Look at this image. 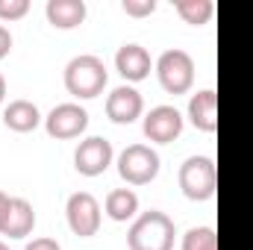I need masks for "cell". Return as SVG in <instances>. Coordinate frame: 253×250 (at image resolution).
<instances>
[{
  "instance_id": "cell-22",
  "label": "cell",
  "mask_w": 253,
  "mask_h": 250,
  "mask_svg": "<svg viewBox=\"0 0 253 250\" xmlns=\"http://www.w3.org/2000/svg\"><path fill=\"white\" fill-rule=\"evenodd\" d=\"M9 50H12V33L0 24V59H3V56H9Z\"/></svg>"
},
{
  "instance_id": "cell-2",
  "label": "cell",
  "mask_w": 253,
  "mask_h": 250,
  "mask_svg": "<svg viewBox=\"0 0 253 250\" xmlns=\"http://www.w3.org/2000/svg\"><path fill=\"white\" fill-rule=\"evenodd\" d=\"M109 83V74H106V65L100 56L94 53H83V56H74L71 62L65 65V88L68 94L74 97H97Z\"/></svg>"
},
{
  "instance_id": "cell-4",
  "label": "cell",
  "mask_w": 253,
  "mask_h": 250,
  "mask_svg": "<svg viewBox=\"0 0 253 250\" xmlns=\"http://www.w3.org/2000/svg\"><path fill=\"white\" fill-rule=\"evenodd\" d=\"M118 174L129 186H147L159 174V153L150 144H129L118 156Z\"/></svg>"
},
{
  "instance_id": "cell-8",
  "label": "cell",
  "mask_w": 253,
  "mask_h": 250,
  "mask_svg": "<svg viewBox=\"0 0 253 250\" xmlns=\"http://www.w3.org/2000/svg\"><path fill=\"white\" fill-rule=\"evenodd\" d=\"M112 141H106L103 135H91L85 141H80L77 153H74V168L83 177H100L109 165H112Z\"/></svg>"
},
{
  "instance_id": "cell-3",
  "label": "cell",
  "mask_w": 253,
  "mask_h": 250,
  "mask_svg": "<svg viewBox=\"0 0 253 250\" xmlns=\"http://www.w3.org/2000/svg\"><path fill=\"white\" fill-rule=\"evenodd\" d=\"M180 188L189 200H209L218 188V168L209 156H189L183 165H180Z\"/></svg>"
},
{
  "instance_id": "cell-19",
  "label": "cell",
  "mask_w": 253,
  "mask_h": 250,
  "mask_svg": "<svg viewBox=\"0 0 253 250\" xmlns=\"http://www.w3.org/2000/svg\"><path fill=\"white\" fill-rule=\"evenodd\" d=\"M30 12V0H0V21H18Z\"/></svg>"
},
{
  "instance_id": "cell-23",
  "label": "cell",
  "mask_w": 253,
  "mask_h": 250,
  "mask_svg": "<svg viewBox=\"0 0 253 250\" xmlns=\"http://www.w3.org/2000/svg\"><path fill=\"white\" fill-rule=\"evenodd\" d=\"M9 206H12V197H9L6 191H0V230H3V224H6V215H9Z\"/></svg>"
},
{
  "instance_id": "cell-7",
  "label": "cell",
  "mask_w": 253,
  "mask_h": 250,
  "mask_svg": "<svg viewBox=\"0 0 253 250\" xmlns=\"http://www.w3.org/2000/svg\"><path fill=\"white\" fill-rule=\"evenodd\" d=\"M88 126V112L80 106V103H59L50 109V115L44 118V129L50 138H59V141H68V138H77L83 135Z\"/></svg>"
},
{
  "instance_id": "cell-18",
  "label": "cell",
  "mask_w": 253,
  "mask_h": 250,
  "mask_svg": "<svg viewBox=\"0 0 253 250\" xmlns=\"http://www.w3.org/2000/svg\"><path fill=\"white\" fill-rule=\"evenodd\" d=\"M183 250H218V233L212 227H191L183 236Z\"/></svg>"
},
{
  "instance_id": "cell-10",
  "label": "cell",
  "mask_w": 253,
  "mask_h": 250,
  "mask_svg": "<svg viewBox=\"0 0 253 250\" xmlns=\"http://www.w3.org/2000/svg\"><path fill=\"white\" fill-rule=\"evenodd\" d=\"M141 109H144V100L132 85H118L106 97V115L115 124H132L135 118H141Z\"/></svg>"
},
{
  "instance_id": "cell-14",
  "label": "cell",
  "mask_w": 253,
  "mask_h": 250,
  "mask_svg": "<svg viewBox=\"0 0 253 250\" xmlns=\"http://www.w3.org/2000/svg\"><path fill=\"white\" fill-rule=\"evenodd\" d=\"M47 21L56 27V30H74L85 21L88 9L83 0H47Z\"/></svg>"
},
{
  "instance_id": "cell-12",
  "label": "cell",
  "mask_w": 253,
  "mask_h": 250,
  "mask_svg": "<svg viewBox=\"0 0 253 250\" xmlns=\"http://www.w3.org/2000/svg\"><path fill=\"white\" fill-rule=\"evenodd\" d=\"M189 121L200 132L218 129V94H215V88H203L189 100Z\"/></svg>"
},
{
  "instance_id": "cell-5",
  "label": "cell",
  "mask_w": 253,
  "mask_h": 250,
  "mask_svg": "<svg viewBox=\"0 0 253 250\" xmlns=\"http://www.w3.org/2000/svg\"><path fill=\"white\" fill-rule=\"evenodd\" d=\"M156 77L168 94H186L194 83V59L180 47L165 50L156 62Z\"/></svg>"
},
{
  "instance_id": "cell-16",
  "label": "cell",
  "mask_w": 253,
  "mask_h": 250,
  "mask_svg": "<svg viewBox=\"0 0 253 250\" xmlns=\"http://www.w3.org/2000/svg\"><path fill=\"white\" fill-rule=\"evenodd\" d=\"M138 212V194L132 188H112L106 194V215L118 224L124 221H132Z\"/></svg>"
},
{
  "instance_id": "cell-1",
  "label": "cell",
  "mask_w": 253,
  "mask_h": 250,
  "mask_svg": "<svg viewBox=\"0 0 253 250\" xmlns=\"http://www.w3.org/2000/svg\"><path fill=\"white\" fill-rule=\"evenodd\" d=\"M174 221L159 212V209H150V212H141L129 233H126V245L129 250H174Z\"/></svg>"
},
{
  "instance_id": "cell-25",
  "label": "cell",
  "mask_w": 253,
  "mask_h": 250,
  "mask_svg": "<svg viewBox=\"0 0 253 250\" xmlns=\"http://www.w3.org/2000/svg\"><path fill=\"white\" fill-rule=\"evenodd\" d=\"M0 250H9V248H6V245H3V242H0Z\"/></svg>"
},
{
  "instance_id": "cell-13",
  "label": "cell",
  "mask_w": 253,
  "mask_h": 250,
  "mask_svg": "<svg viewBox=\"0 0 253 250\" xmlns=\"http://www.w3.org/2000/svg\"><path fill=\"white\" fill-rule=\"evenodd\" d=\"M36 227V212H33V203L24 200V197H12V206H9V215H6V224L0 230V236H9V239H27Z\"/></svg>"
},
{
  "instance_id": "cell-17",
  "label": "cell",
  "mask_w": 253,
  "mask_h": 250,
  "mask_svg": "<svg viewBox=\"0 0 253 250\" xmlns=\"http://www.w3.org/2000/svg\"><path fill=\"white\" fill-rule=\"evenodd\" d=\"M174 9H177V15L186 24H191V27H203L215 15V3L212 0H177Z\"/></svg>"
},
{
  "instance_id": "cell-11",
  "label": "cell",
  "mask_w": 253,
  "mask_h": 250,
  "mask_svg": "<svg viewBox=\"0 0 253 250\" xmlns=\"http://www.w3.org/2000/svg\"><path fill=\"white\" fill-rule=\"evenodd\" d=\"M150 65H153L150 62V53H147L141 44H135V42L121 44L118 53H115V68H118V74L124 77L126 83H141V80H147Z\"/></svg>"
},
{
  "instance_id": "cell-20",
  "label": "cell",
  "mask_w": 253,
  "mask_h": 250,
  "mask_svg": "<svg viewBox=\"0 0 253 250\" xmlns=\"http://www.w3.org/2000/svg\"><path fill=\"white\" fill-rule=\"evenodd\" d=\"M124 12L132 18H147L156 12V0H124Z\"/></svg>"
},
{
  "instance_id": "cell-15",
  "label": "cell",
  "mask_w": 253,
  "mask_h": 250,
  "mask_svg": "<svg viewBox=\"0 0 253 250\" xmlns=\"http://www.w3.org/2000/svg\"><path fill=\"white\" fill-rule=\"evenodd\" d=\"M3 124L12 132H33L42 124V112H39V106L33 100H12L3 109Z\"/></svg>"
},
{
  "instance_id": "cell-21",
  "label": "cell",
  "mask_w": 253,
  "mask_h": 250,
  "mask_svg": "<svg viewBox=\"0 0 253 250\" xmlns=\"http://www.w3.org/2000/svg\"><path fill=\"white\" fill-rule=\"evenodd\" d=\"M24 250H62V248H59V242H56V239L42 236V239H33V242H30Z\"/></svg>"
},
{
  "instance_id": "cell-6",
  "label": "cell",
  "mask_w": 253,
  "mask_h": 250,
  "mask_svg": "<svg viewBox=\"0 0 253 250\" xmlns=\"http://www.w3.org/2000/svg\"><path fill=\"white\" fill-rule=\"evenodd\" d=\"M65 215H68V227L74 236L80 239H91L97 236L100 230V203L94 194L88 191H77L68 197V206H65Z\"/></svg>"
},
{
  "instance_id": "cell-9",
  "label": "cell",
  "mask_w": 253,
  "mask_h": 250,
  "mask_svg": "<svg viewBox=\"0 0 253 250\" xmlns=\"http://www.w3.org/2000/svg\"><path fill=\"white\" fill-rule=\"evenodd\" d=\"M144 135L156 144H171L183 135V115L177 106H153L144 115Z\"/></svg>"
},
{
  "instance_id": "cell-24",
  "label": "cell",
  "mask_w": 253,
  "mask_h": 250,
  "mask_svg": "<svg viewBox=\"0 0 253 250\" xmlns=\"http://www.w3.org/2000/svg\"><path fill=\"white\" fill-rule=\"evenodd\" d=\"M3 97H6V80H3V74H0V103H3Z\"/></svg>"
}]
</instances>
